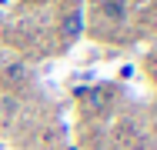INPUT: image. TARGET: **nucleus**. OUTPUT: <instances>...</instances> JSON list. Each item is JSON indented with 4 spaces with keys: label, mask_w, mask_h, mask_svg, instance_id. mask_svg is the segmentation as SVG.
<instances>
[{
    "label": "nucleus",
    "mask_w": 157,
    "mask_h": 150,
    "mask_svg": "<svg viewBox=\"0 0 157 150\" xmlns=\"http://www.w3.org/2000/svg\"><path fill=\"white\" fill-rule=\"evenodd\" d=\"M80 33H84V13L74 7V10L63 17V37H67V40H77Z\"/></svg>",
    "instance_id": "obj_1"
},
{
    "label": "nucleus",
    "mask_w": 157,
    "mask_h": 150,
    "mask_svg": "<svg viewBox=\"0 0 157 150\" xmlns=\"http://www.w3.org/2000/svg\"><path fill=\"white\" fill-rule=\"evenodd\" d=\"M110 97H114L110 84H100V87H94V90H90V107H94V110H104V107L110 103Z\"/></svg>",
    "instance_id": "obj_2"
},
{
    "label": "nucleus",
    "mask_w": 157,
    "mask_h": 150,
    "mask_svg": "<svg viewBox=\"0 0 157 150\" xmlns=\"http://www.w3.org/2000/svg\"><path fill=\"white\" fill-rule=\"evenodd\" d=\"M3 77H7L10 84H24V80H27V67H24L20 60H13V63L3 67Z\"/></svg>",
    "instance_id": "obj_3"
},
{
    "label": "nucleus",
    "mask_w": 157,
    "mask_h": 150,
    "mask_svg": "<svg viewBox=\"0 0 157 150\" xmlns=\"http://www.w3.org/2000/svg\"><path fill=\"white\" fill-rule=\"evenodd\" d=\"M107 13H110V17H124V3L110 0V3H107Z\"/></svg>",
    "instance_id": "obj_4"
},
{
    "label": "nucleus",
    "mask_w": 157,
    "mask_h": 150,
    "mask_svg": "<svg viewBox=\"0 0 157 150\" xmlns=\"http://www.w3.org/2000/svg\"><path fill=\"white\" fill-rule=\"evenodd\" d=\"M147 67H151V77H154V80H157V54H154V57H151V60H147Z\"/></svg>",
    "instance_id": "obj_5"
}]
</instances>
